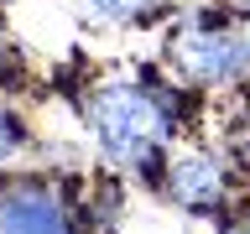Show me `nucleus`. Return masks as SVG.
Returning <instances> with one entry per match:
<instances>
[{"mask_svg": "<svg viewBox=\"0 0 250 234\" xmlns=\"http://www.w3.org/2000/svg\"><path fill=\"white\" fill-rule=\"evenodd\" d=\"M177 58L203 83H234L250 68V42L245 37H224V31H198V37L177 42Z\"/></svg>", "mask_w": 250, "mask_h": 234, "instance_id": "nucleus-2", "label": "nucleus"}, {"mask_svg": "<svg viewBox=\"0 0 250 234\" xmlns=\"http://www.w3.org/2000/svg\"><path fill=\"white\" fill-rule=\"evenodd\" d=\"M0 234H68V229L42 193H16L0 203Z\"/></svg>", "mask_w": 250, "mask_h": 234, "instance_id": "nucleus-3", "label": "nucleus"}, {"mask_svg": "<svg viewBox=\"0 0 250 234\" xmlns=\"http://www.w3.org/2000/svg\"><path fill=\"white\" fill-rule=\"evenodd\" d=\"M16 146H21V125H16L11 115H0V156H11Z\"/></svg>", "mask_w": 250, "mask_h": 234, "instance_id": "nucleus-6", "label": "nucleus"}, {"mask_svg": "<svg viewBox=\"0 0 250 234\" xmlns=\"http://www.w3.org/2000/svg\"><path fill=\"white\" fill-rule=\"evenodd\" d=\"M172 193H177V203H188V208H214L219 203V167L208 156L177 161V167H172Z\"/></svg>", "mask_w": 250, "mask_h": 234, "instance_id": "nucleus-4", "label": "nucleus"}, {"mask_svg": "<svg viewBox=\"0 0 250 234\" xmlns=\"http://www.w3.org/2000/svg\"><path fill=\"white\" fill-rule=\"evenodd\" d=\"M99 16H109V21H130V16H141L151 0H89Z\"/></svg>", "mask_w": 250, "mask_h": 234, "instance_id": "nucleus-5", "label": "nucleus"}, {"mask_svg": "<svg viewBox=\"0 0 250 234\" xmlns=\"http://www.w3.org/2000/svg\"><path fill=\"white\" fill-rule=\"evenodd\" d=\"M89 125L109 161H151V146L167 136V115L156 109V99H146L141 89H104L89 104Z\"/></svg>", "mask_w": 250, "mask_h": 234, "instance_id": "nucleus-1", "label": "nucleus"}]
</instances>
